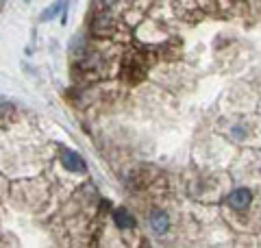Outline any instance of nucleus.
<instances>
[{
    "instance_id": "nucleus-1",
    "label": "nucleus",
    "mask_w": 261,
    "mask_h": 248,
    "mask_svg": "<svg viewBox=\"0 0 261 248\" xmlns=\"http://www.w3.org/2000/svg\"><path fill=\"white\" fill-rule=\"evenodd\" d=\"M61 163H63V168L68 172H87V163L81 159L76 153L68 151V148H63L61 151Z\"/></svg>"
},
{
    "instance_id": "nucleus-2",
    "label": "nucleus",
    "mask_w": 261,
    "mask_h": 248,
    "mask_svg": "<svg viewBox=\"0 0 261 248\" xmlns=\"http://www.w3.org/2000/svg\"><path fill=\"white\" fill-rule=\"evenodd\" d=\"M250 201H252L250 189H246V187H240V189H235V192L228 194V198H226V205L231 207V209H246V207L250 205Z\"/></svg>"
},
{
    "instance_id": "nucleus-3",
    "label": "nucleus",
    "mask_w": 261,
    "mask_h": 248,
    "mask_svg": "<svg viewBox=\"0 0 261 248\" xmlns=\"http://www.w3.org/2000/svg\"><path fill=\"white\" fill-rule=\"evenodd\" d=\"M150 229L157 235H163L170 229V218H168V213L163 211V209H154L150 213Z\"/></svg>"
},
{
    "instance_id": "nucleus-4",
    "label": "nucleus",
    "mask_w": 261,
    "mask_h": 248,
    "mask_svg": "<svg viewBox=\"0 0 261 248\" xmlns=\"http://www.w3.org/2000/svg\"><path fill=\"white\" fill-rule=\"evenodd\" d=\"M113 222H116L120 229H133L135 227V218L130 216V211H126L124 207L113 209Z\"/></svg>"
},
{
    "instance_id": "nucleus-5",
    "label": "nucleus",
    "mask_w": 261,
    "mask_h": 248,
    "mask_svg": "<svg viewBox=\"0 0 261 248\" xmlns=\"http://www.w3.org/2000/svg\"><path fill=\"white\" fill-rule=\"evenodd\" d=\"M65 7H68V3H65V0H57V3H53L50 7H48V9L42 11V20H44V22L53 20L55 15H59L61 11H65Z\"/></svg>"
}]
</instances>
